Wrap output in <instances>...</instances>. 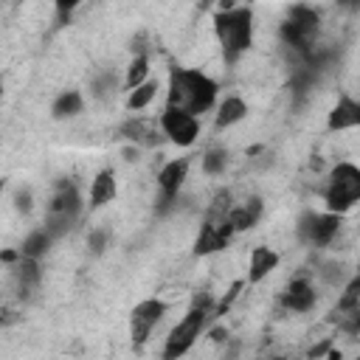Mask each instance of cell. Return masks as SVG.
Returning <instances> with one entry per match:
<instances>
[{
    "label": "cell",
    "instance_id": "cell-1",
    "mask_svg": "<svg viewBox=\"0 0 360 360\" xmlns=\"http://www.w3.org/2000/svg\"><path fill=\"white\" fill-rule=\"evenodd\" d=\"M219 93V84L194 68H172L169 70V90H166V107L186 110L191 115H202L214 107Z\"/></svg>",
    "mask_w": 360,
    "mask_h": 360
},
{
    "label": "cell",
    "instance_id": "cell-2",
    "mask_svg": "<svg viewBox=\"0 0 360 360\" xmlns=\"http://www.w3.org/2000/svg\"><path fill=\"white\" fill-rule=\"evenodd\" d=\"M214 34L222 48V59L236 65L242 53L253 45V11L248 6H233L214 14Z\"/></svg>",
    "mask_w": 360,
    "mask_h": 360
},
{
    "label": "cell",
    "instance_id": "cell-3",
    "mask_svg": "<svg viewBox=\"0 0 360 360\" xmlns=\"http://www.w3.org/2000/svg\"><path fill=\"white\" fill-rule=\"evenodd\" d=\"M211 315H214V301L205 292H197L194 301H191V307H188V312L169 332L166 346H163V357L166 360H174L180 354H186L197 343V338L202 335V329H205V323H208Z\"/></svg>",
    "mask_w": 360,
    "mask_h": 360
},
{
    "label": "cell",
    "instance_id": "cell-4",
    "mask_svg": "<svg viewBox=\"0 0 360 360\" xmlns=\"http://www.w3.org/2000/svg\"><path fill=\"white\" fill-rule=\"evenodd\" d=\"M228 208H231V194L228 191H219L208 208V217L205 222L200 225V233L194 239V256H211L217 250H222L231 236H233V228L228 222Z\"/></svg>",
    "mask_w": 360,
    "mask_h": 360
},
{
    "label": "cell",
    "instance_id": "cell-5",
    "mask_svg": "<svg viewBox=\"0 0 360 360\" xmlns=\"http://www.w3.org/2000/svg\"><path fill=\"white\" fill-rule=\"evenodd\" d=\"M318 28H321V14L312 8V6H292L284 17V22L278 25V37L287 48H292L295 53L307 56L312 51V42L318 37Z\"/></svg>",
    "mask_w": 360,
    "mask_h": 360
},
{
    "label": "cell",
    "instance_id": "cell-6",
    "mask_svg": "<svg viewBox=\"0 0 360 360\" xmlns=\"http://www.w3.org/2000/svg\"><path fill=\"white\" fill-rule=\"evenodd\" d=\"M82 214V197H79V188L70 183V180H59L56 188H53V197L45 208V231L56 239V236H65L76 219Z\"/></svg>",
    "mask_w": 360,
    "mask_h": 360
},
{
    "label": "cell",
    "instance_id": "cell-7",
    "mask_svg": "<svg viewBox=\"0 0 360 360\" xmlns=\"http://www.w3.org/2000/svg\"><path fill=\"white\" fill-rule=\"evenodd\" d=\"M323 200H326V211L335 214H346L349 208H354L360 200V169L349 160H340L326 177Z\"/></svg>",
    "mask_w": 360,
    "mask_h": 360
},
{
    "label": "cell",
    "instance_id": "cell-8",
    "mask_svg": "<svg viewBox=\"0 0 360 360\" xmlns=\"http://www.w3.org/2000/svg\"><path fill=\"white\" fill-rule=\"evenodd\" d=\"M340 225H343V214H335V211H326V214L307 211V214H301L295 233H298L301 242H307L312 248H326L338 236Z\"/></svg>",
    "mask_w": 360,
    "mask_h": 360
},
{
    "label": "cell",
    "instance_id": "cell-9",
    "mask_svg": "<svg viewBox=\"0 0 360 360\" xmlns=\"http://www.w3.org/2000/svg\"><path fill=\"white\" fill-rule=\"evenodd\" d=\"M158 127L174 146H191L200 135V118L177 107H166L158 118Z\"/></svg>",
    "mask_w": 360,
    "mask_h": 360
},
{
    "label": "cell",
    "instance_id": "cell-10",
    "mask_svg": "<svg viewBox=\"0 0 360 360\" xmlns=\"http://www.w3.org/2000/svg\"><path fill=\"white\" fill-rule=\"evenodd\" d=\"M163 315H166V304L160 298H146V301L135 304L132 312H129V338H132V343L143 346L149 340L152 329L163 321Z\"/></svg>",
    "mask_w": 360,
    "mask_h": 360
},
{
    "label": "cell",
    "instance_id": "cell-11",
    "mask_svg": "<svg viewBox=\"0 0 360 360\" xmlns=\"http://www.w3.org/2000/svg\"><path fill=\"white\" fill-rule=\"evenodd\" d=\"M332 321H338V326L349 335L360 332V278L352 276V281L346 284V290L338 298V307L332 312Z\"/></svg>",
    "mask_w": 360,
    "mask_h": 360
},
{
    "label": "cell",
    "instance_id": "cell-12",
    "mask_svg": "<svg viewBox=\"0 0 360 360\" xmlns=\"http://www.w3.org/2000/svg\"><path fill=\"white\" fill-rule=\"evenodd\" d=\"M188 166H191L188 158H174V160H169V163L160 166V172H158L160 208H169L177 200V194H180V188H183V183L188 177Z\"/></svg>",
    "mask_w": 360,
    "mask_h": 360
},
{
    "label": "cell",
    "instance_id": "cell-13",
    "mask_svg": "<svg viewBox=\"0 0 360 360\" xmlns=\"http://www.w3.org/2000/svg\"><path fill=\"white\" fill-rule=\"evenodd\" d=\"M315 301H318V295H315V287L309 278H292L281 292V304L290 312H309L315 307Z\"/></svg>",
    "mask_w": 360,
    "mask_h": 360
},
{
    "label": "cell",
    "instance_id": "cell-14",
    "mask_svg": "<svg viewBox=\"0 0 360 360\" xmlns=\"http://www.w3.org/2000/svg\"><path fill=\"white\" fill-rule=\"evenodd\" d=\"M357 124H360V104L352 96H340L338 104L329 110L326 129L329 132H343V129H354Z\"/></svg>",
    "mask_w": 360,
    "mask_h": 360
},
{
    "label": "cell",
    "instance_id": "cell-15",
    "mask_svg": "<svg viewBox=\"0 0 360 360\" xmlns=\"http://www.w3.org/2000/svg\"><path fill=\"white\" fill-rule=\"evenodd\" d=\"M278 267V253L273 248L256 245L250 250V262H248V284H259L262 278H267L273 270Z\"/></svg>",
    "mask_w": 360,
    "mask_h": 360
},
{
    "label": "cell",
    "instance_id": "cell-16",
    "mask_svg": "<svg viewBox=\"0 0 360 360\" xmlns=\"http://www.w3.org/2000/svg\"><path fill=\"white\" fill-rule=\"evenodd\" d=\"M262 211H264V205H262L259 197H250V200H245L242 205H231V208H228V222H231L233 233L250 231V228L262 219Z\"/></svg>",
    "mask_w": 360,
    "mask_h": 360
},
{
    "label": "cell",
    "instance_id": "cell-17",
    "mask_svg": "<svg viewBox=\"0 0 360 360\" xmlns=\"http://www.w3.org/2000/svg\"><path fill=\"white\" fill-rule=\"evenodd\" d=\"M115 191H118L115 172L112 169H101L90 183V208H104L107 202L115 200Z\"/></svg>",
    "mask_w": 360,
    "mask_h": 360
},
{
    "label": "cell",
    "instance_id": "cell-18",
    "mask_svg": "<svg viewBox=\"0 0 360 360\" xmlns=\"http://www.w3.org/2000/svg\"><path fill=\"white\" fill-rule=\"evenodd\" d=\"M121 135H124L127 141H132L135 146H158V143H160L158 124L143 121V118H129V121L121 127Z\"/></svg>",
    "mask_w": 360,
    "mask_h": 360
},
{
    "label": "cell",
    "instance_id": "cell-19",
    "mask_svg": "<svg viewBox=\"0 0 360 360\" xmlns=\"http://www.w3.org/2000/svg\"><path fill=\"white\" fill-rule=\"evenodd\" d=\"M11 273H14V284H17V292L20 295H28L39 284V278H42L39 259H28V256H20L17 264L11 267Z\"/></svg>",
    "mask_w": 360,
    "mask_h": 360
},
{
    "label": "cell",
    "instance_id": "cell-20",
    "mask_svg": "<svg viewBox=\"0 0 360 360\" xmlns=\"http://www.w3.org/2000/svg\"><path fill=\"white\" fill-rule=\"evenodd\" d=\"M245 115H248V104H245L239 96H228V98L219 101V107H217V121H214V127H217V129H228V127L239 124Z\"/></svg>",
    "mask_w": 360,
    "mask_h": 360
},
{
    "label": "cell",
    "instance_id": "cell-21",
    "mask_svg": "<svg viewBox=\"0 0 360 360\" xmlns=\"http://www.w3.org/2000/svg\"><path fill=\"white\" fill-rule=\"evenodd\" d=\"M82 107H84L82 93H79V90H65V93L56 96V101H53V107H51V115H53V118H73V115L82 112Z\"/></svg>",
    "mask_w": 360,
    "mask_h": 360
},
{
    "label": "cell",
    "instance_id": "cell-22",
    "mask_svg": "<svg viewBox=\"0 0 360 360\" xmlns=\"http://www.w3.org/2000/svg\"><path fill=\"white\" fill-rule=\"evenodd\" d=\"M51 242H53V236H51L45 228H37V231H31V233L22 239V245H20V256H28V259H42V256L48 253Z\"/></svg>",
    "mask_w": 360,
    "mask_h": 360
},
{
    "label": "cell",
    "instance_id": "cell-23",
    "mask_svg": "<svg viewBox=\"0 0 360 360\" xmlns=\"http://www.w3.org/2000/svg\"><path fill=\"white\" fill-rule=\"evenodd\" d=\"M155 96H158V82L155 79H146L138 87L127 90V110H135V112L138 110H146L155 101Z\"/></svg>",
    "mask_w": 360,
    "mask_h": 360
},
{
    "label": "cell",
    "instance_id": "cell-24",
    "mask_svg": "<svg viewBox=\"0 0 360 360\" xmlns=\"http://www.w3.org/2000/svg\"><path fill=\"white\" fill-rule=\"evenodd\" d=\"M149 79V56L141 51V53H135L132 56V62L127 65V76H124V90H132V87H138L141 82H146Z\"/></svg>",
    "mask_w": 360,
    "mask_h": 360
},
{
    "label": "cell",
    "instance_id": "cell-25",
    "mask_svg": "<svg viewBox=\"0 0 360 360\" xmlns=\"http://www.w3.org/2000/svg\"><path fill=\"white\" fill-rule=\"evenodd\" d=\"M228 166V152L225 149H208L202 155V172L205 174H222Z\"/></svg>",
    "mask_w": 360,
    "mask_h": 360
},
{
    "label": "cell",
    "instance_id": "cell-26",
    "mask_svg": "<svg viewBox=\"0 0 360 360\" xmlns=\"http://www.w3.org/2000/svg\"><path fill=\"white\" fill-rule=\"evenodd\" d=\"M112 90H115V73L107 70V73H101L98 79H93V96H96V98H107Z\"/></svg>",
    "mask_w": 360,
    "mask_h": 360
},
{
    "label": "cell",
    "instance_id": "cell-27",
    "mask_svg": "<svg viewBox=\"0 0 360 360\" xmlns=\"http://www.w3.org/2000/svg\"><path fill=\"white\" fill-rule=\"evenodd\" d=\"M107 236H110V233H107L104 228L90 231V233H87V248H90L96 256H98V253H104V248H107Z\"/></svg>",
    "mask_w": 360,
    "mask_h": 360
},
{
    "label": "cell",
    "instance_id": "cell-28",
    "mask_svg": "<svg viewBox=\"0 0 360 360\" xmlns=\"http://www.w3.org/2000/svg\"><path fill=\"white\" fill-rule=\"evenodd\" d=\"M14 205H17V211L28 214V211H31V191H28V188H17V194H14Z\"/></svg>",
    "mask_w": 360,
    "mask_h": 360
},
{
    "label": "cell",
    "instance_id": "cell-29",
    "mask_svg": "<svg viewBox=\"0 0 360 360\" xmlns=\"http://www.w3.org/2000/svg\"><path fill=\"white\" fill-rule=\"evenodd\" d=\"M82 0H53V6H56V14L65 20V17H70V11L79 6Z\"/></svg>",
    "mask_w": 360,
    "mask_h": 360
},
{
    "label": "cell",
    "instance_id": "cell-30",
    "mask_svg": "<svg viewBox=\"0 0 360 360\" xmlns=\"http://www.w3.org/2000/svg\"><path fill=\"white\" fill-rule=\"evenodd\" d=\"M208 338H211V340H217V343H219V340H225V338H228V329H222V326H214V329H211V332H208Z\"/></svg>",
    "mask_w": 360,
    "mask_h": 360
},
{
    "label": "cell",
    "instance_id": "cell-31",
    "mask_svg": "<svg viewBox=\"0 0 360 360\" xmlns=\"http://www.w3.org/2000/svg\"><path fill=\"white\" fill-rule=\"evenodd\" d=\"M321 354H329V343H321V346L309 349V357H321Z\"/></svg>",
    "mask_w": 360,
    "mask_h": 360
},
{
    "label": "cell",
    "instance_id": "cell-32",
    "mask_svg": "<svg viewBox=\"0 0 360 360\" xmlns=\"http://www.w3.org/2000/svg\"><path fill=\"white\" fill-rule=\"evenodd\" d=\"M338 6H343V8H352V11H354V8L360 6V0H338Z\"/></svg>",
    "mask_w": 360,
    "mask_h": 360
},
{
    "label": "cell",
    "instance_id": "cell-33",
    "mask_svg": "<svg viewBox=\"0 0 360 360\" xmlns=\"http://www.w3.org/2000/svg\"><path fill=\"white\" fill-rule=\"evenodd\" d=\"M197 3H200V8H208V6H211V3H217V0H197Z\"/></svg>",
    "mask_w": 360,
    "mask_h": 360
},
{
    "label": "cell",
    "instance_id": "cell-34",
    "mask_svg": "<svg viewBox=\"0 0 360 360\" xmlns=\"http://www.w3.org/2000/svg\"><path fill=\"white\" fill-rule=\"evenodd\" d=\"M0 98H3V82H0Z\"/></svg>",
    "mask_w": 360,
    "mask_h": 360
},
{
    "label": "cell",
    "instance_id": "cell-35",
    "mask_svg": "<svg viewBox=\"0 0 360 360\" xmlns=\"http://www.w3.org/2000/svg\"><path fill=\"white\" fill-rule=\"evenodd\" d=\"M0 194H3V180H0Z\"/></svg>",
    "mask_w": 360,
    "mask_h": 360
}]
</instances>
